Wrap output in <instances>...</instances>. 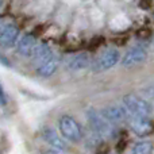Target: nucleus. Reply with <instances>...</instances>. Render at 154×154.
<instances>
[{"label": "nucleus", "instance_id": "1", "mask_svg": "<svg viewBox=\"0 0 154 154\" xmlns=\"http://www.w3.org/2000/svg\"><path fill=\"white\" fill-rule=\"evenodd\" d=\"M123 106L127 108V111L131 115H138V116H149L153 112V106L146 99L137 96L134 93L126 95L123 97Z\"/></svg>", "mask_w": 154, "mask_h": 154}, {"label": "nucleus", "instance_id": "2", "mask_svg": "<svg viewBox=\"0 0 154 154\" xmlns=\"http://www.w3.org/2000/svg\"><path fill=\"white\" fill-rule=\"evenodd\" d=\"M58 127L62 137L70 142H79L82 138V131L76 119L70 115H64L58 120Z\"/></svg>", "mask_w": 154, "mask_h": 154}, {"label": "nucleus", "instance_id": "3", "mask_svg": "<svg viewBox=\"0 0 154 154\" xmlns=\"http://www.w3.org/2000/svg\"><path fill=\"white\" fill-rule=\"evenodd\" d=\"M119 60H120L119 51L115 50V49H108V50L99 54L95 58V61H92V70L95 73L108 70L112 66H115L119 62Z\"/></svg>", "mask_w": 154, "mask_h": 154}, {"label": "nucleus", "instance_id": "4", "mask_svg": "<svg viewBox=\"0 0 154 154\" xmlns=\"http://www.w3.org/2000/svg\"><path fill=\"white\" fill-rule=\"evenodd\" d=\"M128 123H130V128L133 130V133L138 137H147L154 131V122L149 116L131 115Z\"/></svg>", "mask_w": 154, "mask_h": 154}, {"label": "nucleus", "instance_id": "5", "mask_svg": "<svg viewBox=\"0 0 154 154\" xmlns=\"http://www.w3.org/2000/svg\"><path fill=\"white\" fill-rule=\"evenodd\" d=\"M100 115L111 125V123H122L130 119V112L125 106H108L100 111Z\"/></svg>", "mask_w": 154, "mask_h": 154}, {"label": "nucleus", "instance_id": "6", "mask_svg": "<svg viewBox=\"0 0 154 154\" xmlns=\"http://www.w3.org/2000/svg\"><path fill=\"white\" fill-rule=\"evenodd\" d=\"M88 123H89L93 133H96L100 137H107L111 133V125L101 116L100 112H96L93 109H91L88 112Z\"/></svg>", "mask_w": 154, "mask_h": 154}, {"label": "nucleus", "instance_id": "7", "mask_svg": "<svg viewBox=\"0 0 154 154\" xmlns=\"http://www.w3.org/2000/svg\"><path fill=\"white\" fill-rule=\"evenodd\" d=\"M19 37V29L16 24L8 23L0 29V46L4 49L12 48Z\"/></svg>", "mask_w": 154, "mask_h": 154}, {"label": "nucleus", "instance_id": "8", "mask_svg": "<svg viewBox=\"0 0 154 154\" xmlns=\"http://www.w3.org/2000/svg\"><path fill=\"white\" fill-rule=\"evenodd\" d=\"M147 58V53L142 48H133L123 56L122 58V66L125 68H133L135 65H139L145 62Z\"/></svg>", "mask_w": 154, "mask_h": 154}, {"label": "nucleus", "instance_id": "9", "mask_svg": "<svg viewBox=\"0 0 154 154\" xmlns=\"http://www.w3.org/2000/svg\"><path fill=\"white\" fill-rule=\"evenodd\" d=\"M42 138L46 143H49L53 149L60 150V152H65L68 150V143L65 142V139H62L61 137L57 134L56 130H53L51 127H45L42 130Z\"/></svg>", "mask_w": 154, "mask_h": 154}, {"label": "nucleus", "instance_id": "10", "mask_svg": "<svg viewBox=\"0 0 154 154\" xmlns=\"http://www.w3.org/2000/svg\"><path fill=\"white\" fill-rule=\"evenodd\" d=\"M35 48H37V41H35V37L32 34H26L19 39L18 42V53L20 56H24V57H29V56H32L34 53Z\"/></svg>", "mask_w": 154, "mask_h": 154}, {"label": "nucleus", "instance_id": "11", "mask_svg": "<svg viewBox=\"0 0 154 154\" xmlns=\"http://www.w3.org/2000/svg\"><path fill=\"white\" fill-rule=\"evenodd\" d=\"M91 64H92V61H91V57L88 56L87 53H80V54H76V56H73L72 58L68 61L66 68L69 70L77 72V70H82V69H85V68H88Z\"/></svg>", "mask_w": 154, "mask_h": 154}, {"label": "nucleus", "instance_id": "12", "mask_svg": "<svg viewBox=\"0 0 154 154\" xmlns=\"http://www.w3.org/2000/svg\"><path fill=\"white\" fill-rule=\"evenodd\" d=\"M31 57H32V61L39 66V65L45 64L46 61H49V60L54 56H53V51H51L50 46L42 43V45H38L37 48H35V50H34V53H32Z\"/></svg>", "mask_w": 154, "mask_h": 154}, {"label": "nucleus", "instance_id": "13", "mask_svg": "<svg viewBox=\"0 0 154 154\" xmlns=\"http://www.w3.org/2000/svg\"><path fill=\"white\" fill-rule=\"evenodd\" d=\"M58 65H60V61L57 57H51L49 61H46L45 64L39 65L37 68V73L38 76L41 77H50L51 75H54L57 69H58Z\"/></svg>", "mask_w": 154, "mask_h": 154}, {"label": "nucleus", "instance_id": "14", "mask_svg": "<svg viewBox=\"0 0 154 154\" xmlns=\"http://www.w3.org/2000/svg\"><path fill=\"white\" fill-rule=\"evenodd\" d=\"M153 142L150 141H141L137 142L134 145L133 150H131L130 154H152L153 153Z\"/></svg>", "mask_w": 154, "mask_h": 154}, {"label": "nucleus", "instance_id": "15", "mask_svg": "<svg viewBox=\"0 0 154 154\" xmlns=\"http://www.w3.org/2000/svg\"><path fill=\"white\" fill-rule=\"evenodd\" d=\"M5 104H7V95H5V92H4L3 85L0 84V106L4 107Z\"/></svg>", "mask_w": 154, "mask_h": 154}, {"label": "nucleus", "instance_id": "16", "mask_svg": "<svg viewBox=\"0 0 154 154\" xmlns=\"http://www.w3.org/2000/svg\"><path fill=\"white\" fill-rule=\"evenodd\" d=\"M143 95L146 96H150V97H154V87H149V88H145L143 91Z\"/></svg>", "mask_w": 154, "mask_h": 154}, {"label": "nucleus", "instance_id": "17", "mask_svg": "<svg viewBox=\"0 0 154 154\" xmlns=\"http://www.w3.org/2000/svg\"><path fill=\"white\" fill-rule=\"evenodd\" d=\"M41 154H62V152L60 150H56V149H43Z\"/></svg>", "mask_w": 154, "mask_h": 154}, {"label": "nucleus", "instance_id": "18", "mask_svg": "<svg viewBox=\"0 0 154 154\" xmlns=\"http://www.w3.org/2000/svg\"><path fill=\"white\" fill-rule=\"evenodd\" d=\"M2 3H3V2H2V0H0V7H2Z\"/></svg>", "mask_w": 154, "mask_h": 154}]
</instances>
